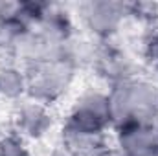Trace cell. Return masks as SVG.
Here are the masks:
<instances>
[{"label": "cell", "mask_w": 158, "mask_h": 156, "mask_svg": "<svg viewBox=\"0 0 158 156\" xmlns=\"http://www.w3.org/2000/svg\"><path fill=\"white\" fill-rule=\"evenodd\" d=\"M30 30H31V26H28L22 18L0 20V53L15 59L22 40Z\"/></svg>", "instance_id": "obj_8"}, {"label": "cell", "mask_w": 158, "mask_h": 156, "mask_svg": "<svg viewBox=\"0 0 158 156\" xmlns=\"http://www.w3.org/2000/svg\"><path fill=\"white\" fill-rule=\"evenodd\" d=\"M52 129V114L48 110V105L28 99L22 101L15 114V132L22 138L39 140L48 134Z\"/></svg>", "instance_id": "obj_6"}, {"label": "cell", "mask_w": 158, "mask_h": 156, "mask_svg": "<svg viewBox=\"0 0 158 156\" xmlns=\"http://www.w3.org/2000/svg\"><path fill=\"white\" fill-rule=\"evenodd\" d=\"M147 50H149V57H151V61L156 64V68H158V31L153 35L151 42L147 44Z\"/></svg>", "instance_id": "obj_10"}, {"label": "cell", "mask_w": 158, "mask_h": 156, "mask_svg": "<svg viewBox=\"0 0 158 156\" xmlns=\"http://www.w3.org/2000/svg\"><path fill=\"white\" fill-rule=\"evenodd\" d=\"M88 156H119V154H118V151H110L107 147H101V149L94 151L92 154H88Z\"/></svg>", "instance_id": "obj_11"}, {"label": "cell", "mask_w": 158, "mask_h": 156, "mask_svg": "<svg viewBox=\"0 0 158 156\" xmlns=\"http://www.w3.org/2000/svg\"><path fill=\"white\" fill-rule=\"evenodd\" d=\"M0 156H30L24 138L17 132L4 136L0 140Z\"/></svg>", "instance_id": "obj_9"}, {"label": "cell", "mask_w": 158, "mask_h": 156, "mask_svg": "<svg viewBox=\"0 0 158 156\" xmlns=\"http://www.w3.org/2000/svg\"><path fill=\"white\" fill-rule=\"evenodd\" d=\"M81 18L85 26L99 39L112 37L125 20L129 13V4L121 2H107V0H96L81 4Z\"/></svg>", "instance_id": "obj_4"}, {"label": "cell", "mask_w": 158, "mask_h": 156, "mask_svg": "<svg viewBox=\"0 0 158 156\" xmlns=\"http://www.w3.org/2000/svg\"><path fill=\"white\" fill-rule=\"evenodd\" d=\"M112 125L158 123V86L147 79L131 77L114 83L107 92Z\"/></svg>", "instance_id": "obj_1"}, {"label": "cell", "mask_w": 158, "mask_h": 156, "mask_svg": "<svg viewBox=\"0 0 158 156\" xmlns=\"http://www.w3.org/2000/svg\"><path fill=\"white\" fill-rule=\"evenodd\" d=\"M77 66L68 57L50 59L26 68L28 97L50 105L63 97L76 79Z\"/></svg>", "instance_id": "obj_2"}, {"label": "cell", "mask_w": 158, "mask_h": 156, "mask_svg": "<svg viewBox=\"0 0 158 156\" xmlns=\"http://www.w3.org/2000/svg\"><path fill=\"white\" fill-rule=\"evenodd\" d=\"M116 129L119 156H153L158 151V123H129Z\"/></svg>", "instance_id": "obj_5"}, {"label": "cell", "mask_w": 158, "mask_h": 156, "mask_svg": "<svg viewBox=\"0 0 158 156\" xmlns=\"http://www.w3.org/2000/svg\"><path fill=\"white\" fill-rule=\"evenodd\" d=\"M110 125H112V114H110L109 94L98 92V90H88V92H83L76 99V103L68 114L64 130L101 138L103 132Z\"/></svg>", "instance_id": "obj_3"}, {"label": "cell", "mask_w": 158, "mask_h": 156, "mask_svg": "<svg viewBox=\"0 0 158 156\" xmlns=\"http://www.w3.org/2000/svg\"><path fill=\"white\" fill-rule=\"evenodd\" d=\"M24 96H28L26 70H22L15 64L0 66V97L15 101Z\"/></svg>", "instance_id": "obj_7"}]
</instances>
